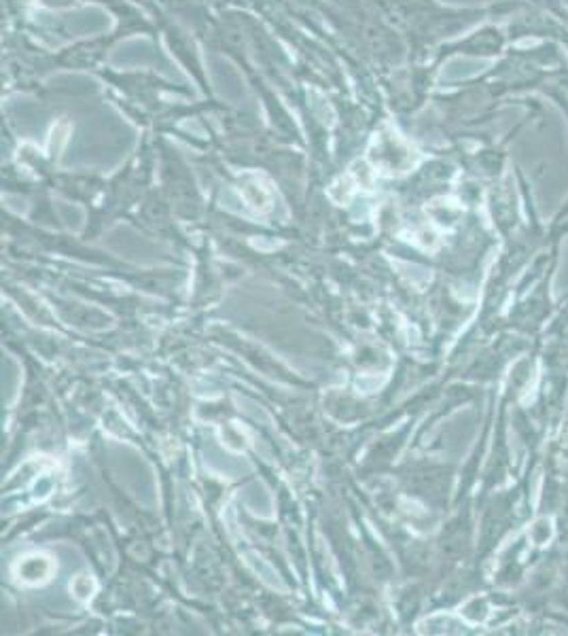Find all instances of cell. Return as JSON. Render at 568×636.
Listing matches in <instances>:
<instances>
[{"instance_id": "obj_1", "label": "cell", "mask_w": 568, "mask_h": 636, "mask_svg": "<svg viewBox=\"0 0 568 636\" xmlns=\"http://www.w3.org/2000/svg\"><path fill=\"white\" fill-rule=\"evenodd\" d=\"M210 77H212L217 91L223 98L231 100V102H240L244 98V81L227 60H221V57L210 60Z\"/></svg>"}]
</instances>
